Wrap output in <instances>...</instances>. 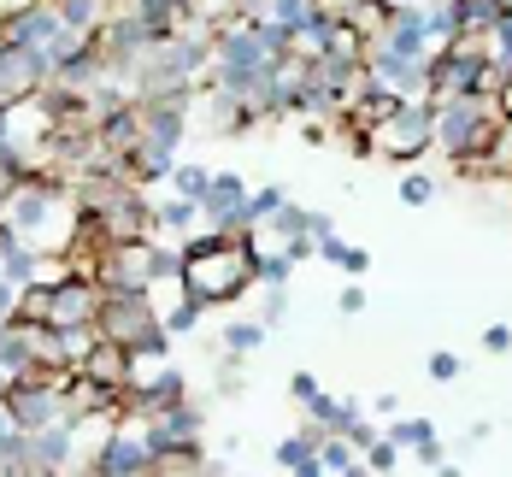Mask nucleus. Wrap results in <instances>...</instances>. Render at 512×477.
Returning <instances> with one entry per match:
<instances>
[{"label":"nucleus","mask_w":512,"mask_h":477,"mask_svg":"<svg viewBox=\"0 0 512 477\" xmlns=\"http://www.w3.org/2000/svg\"><path fill=\"white\" fill-rule=\"evenodd\" d=\"M148 466H154L148 430L130 424V419H112L106 436L83 454V472H95V477H148Z\"/></svg>","instance_id":"4"},{"label":"nucleus","mask_w":512,"mask_h":477,"mask_svg":"<svg viewBox=\"0 0 512 477\" xmlns=\"http://www.w3.org/2000/svg\"><path fill=\"white\" fill-rule=\"evenodd\" d=\"M401 460H407V454H401L389 436H377L371 448H359V472H401Z\"/></svg>","instance_id":"19"},{"label":"nucleus","mask_w":512,"mask_h":477,"mask_svg":"<svg viewBox=\"0 0 512 477\" xmlns=\"http://www.w3.org/2000/svg\"><path fill=\"white\" fill-rule=\"evenodd\" d=\"M265 336H271V330H265L259 318H230V324H224V336H218V348H224V354H236V360H248V354L265 348Z\"/></svg>","instance_id":"13"},{"label":"nucleus","mask_w":512,"mask_h":477,"mask_svg":"<svg viewBox=\"0 0 512 477\" xmlns=\"http://www.w3.org/2000/svg\"><path fill=\"white\" fill-rule=\"evenodd\" d=\"M483 348H489V354H507L512 348V324H489V330H483Z\"/></svg>","instance_id":"25"},{"label":"nucleus","mask_w":512,"mask_h":477,"mask_svg":"<svg viewBox=\"0 0 512 477\" xmlns=\"http://www.w3.org/2000/svg\"><path fill=\"white\" fill-rule=\"evenodd\" d=\"M436 189H442V183H436L418 159L401 165V201H407V207H430V201H436Z\"/></svg>","instance_id":"17"},{"label":"nucleus","mask_w":512,"mask_h":477,"mask_svg":"<svg viewBox=\"0 0 512 477\" xmlns=\"http://www.w3.org/2000/svg\"><path fill=\"white\" fill-rule=\"evenodd\" d=\"M318 472L342 477V472H359V448L336 430H318Z\"/></svg>","instance_id":"14"},{"label":"nucleus","mask_w":512,"mask_h":477,"mask_svg":"<svg viewBox=\"0 0 512 477\" xmlns=\"http://www.w3.org/2000/svg\"><path fill=\"white\" fill-rule=\"evenodd\" d=\"M212 389H218L224 401L248 389V377H242V360H236V354H224V360H218V377H212Z\"/></svg>","instance_id":"20"},{"label":"nucleus","mask_w":512,"mask_h":477,"mask_svg":"<svg viewBox=\"0 0 512 477\" xmlns=\"http://www.w3.org/2000/svg\"><path fill=\"white\" fill-rule=\"evenodd\" d=\"M165 183H171V195H189V201H201L206 183H212V171H206V165H195V159H177Z\"/></svg>","instance_id":"18"},{"label":"nucleus","mask_w":512,"mask_h":477,"mask_svg":"<svg viewBox=\"0 0 512 477\" xmlns=\"http://www.w3.org/2000/svg\"><path fill=\"white\" fill-rule=\"evenodd\" d=\"M148 260H154V236H130V242H106L95 283L101 289H148Z\"/></svg>","instance_id":"5"},{"label":"nucleus","mask_w":512,"mask_h":477,"mask_svg":"<svg viewBox=\"0 0 512 477\" xmlns=\"http://www.w3.org/2000/svg\"><path fill=\"white\" fill-rule=\"evenodd\" d=\"M336 271H348V277H365V271H371V254L348 242V254H342V265H336Z\"/></svg>","instance_id":"24"},{"label":"nucleus","mask_w":512,"mask_h":477,"mask_svg":"<svg viewBox=\"0 0 512 477\" xmlns=\"http://www.w3.org/2000/svg\"><path fill=\"white\" fill-rule=\"evenodd\" d=\"M283 313H289V289L265 283V307H259V324H265V330H277V324H283Z\"/></svg>","instance_id":"21"},{"label":"nucleus","mask_w":512,"mask_h":477,"mask_svg":"<svg viewBox=\"0 0 512 477\" xmlns=\"http://www.w3.org/2000/svg\"><path fill=\"white\" fill-rule=\"evenodd\" d=\"M148 430V448H201V430H206V413L183 395V401H171V407H159L142 419Z\"/></svg>","instance_id":"6"},{"label":"nucleus","mask_w":512,"mask_h":477,"mask_svg":"<svg viewBox=\"0 0 512 477\" xmlns=\"http://www.w3.org/2000/svg\"><path fill=\"white\" fill-rule=\"evenodd\" d=\"M95 324H101V336L124 342L130 354H171V330L159 324L148 289H101Z\"/></svg>","instance_id":"2"},{"label":"nucleus","mask_w":512,"mask_h":477,"mask_svg":"<svg viewBox=\"0 0 512 477\" xmlns=\"http://www.w3.org/2000/svg\"><path fill=\"white\" fill-rule=\"evenodd\" d=\"M48 83V65L36 59V53L24 48V42H12V48H0V106L12 101H30L36 89Z\"/></svg>","instance_id":"7"},{"label":"nucleus","mask_w":512,"mask_h":477,"mask_svg":"<svg viewBox=\"0 0 512 477\" xmlns=\"http://www.w3.org/2000/svg\"><path fill=\"white\" fill-rule=\"evenodd\" d=\"M336 313H342V318H359V313H365V289H359V283H348V289L336 295Z\"/></svg>","instance_id":"23"},{"label":"nucleus","mask_w":512,"mask_h":477,"mask_svg":"<svg viewBox=\"0 0 512 477\" xmlns=\"http://www.w3.org/2000/svg\"><path fill=\"white\" fill-rule=\"evenodd\" d=\"M289 195H283V183H265V189H248V207H242V230H259L271 212L283 207Z\"/></svg>","instance_id":"16"},{"label":"nucleus","mask_w":512,"mask_h":477,"mask_svg":"<svg viewBox=\"0 0 512 477\" xmlns=\"http://www.w3.org/2000/svg\"><path fill=\"white\" fill-rule=\"evenodd\" d=\"M495 124H501V112H495L489 95H448V101H436V154L454 159V171H477Z\"/></svg>","instance_id":"1"},{"label":"nucleus","mask_w":512,"mask_h":477,"mask_svg":"<svg viewBox=\"0 0 512 477\" xmlns=\"http://www.w3.org/2000/svg\"><path fill=\"white\" fill-rule=\"evenodd\" d=\"M289 395H295V401L307 407L312 395H318V377H312V371H295V377H289Z\"/></svg>","instance_id":"26"},{"label":"nucleus","mask_w":512,"mask_h":477,"mask_svg":"<svg viewBox=\"0 0 512 477\" xmlns=\"http://www.w3.org/2000/svg\"><path fill=\"white\" fill-rule=\"evenodd\" d=\"M242 207H248V177L212 171V183H206V195H201V224H230V230H242Z\"/></svg>","instance_id":"8"},{"label":"nucleus","mask_w":512,"mask_h":477,"mask_svg":"<svg viewBox=\"0 0 512 477\" xmlns=\"http://www.w3.org/2000/svg\"><path fill=\"white\" fill-rule=\"evenodd\" d=\"M195 224H201V201H189V195H171V201H159V207H154V230L189 236Z\"/></svg>","instance_id":"15"},{"label":"nucleus","mask_w":512,"mask_h":477,"mask_svg":"<svg viewBox=\"0 0 512 477\" xmlns=\"http://www.w3.org/2000/svg\"><path fill=\"white\" fill-rule=\"evenodd\" d=\"M83 377H101V383H124L130 377V348L124 342H112V336H95V348L77 360Z\"/></svg>","instance_id":"10"},{"label":"nucleus","mask_w":512,"mask_h":477,"mask_svg":"<svg viewBox=\"0 0 512 477\" xmlns=\"http://www.w3.org/2000/svg\"><path fill=\"white\" fill-rule=\"evenodd\" d=\"M271 460H277L283 472H295V477H324L318 472V424H301L295 436H283Z\"/></svg>","instance_id":"9"},{"label":"nucleus","mask_w":512,"mask_h":477,"mask_svg":"<svg viewBox=\"0 0 512 477\" xmlns=\"http://www.w3.org/2000/svg\"><path fill=\"white\" fill-rule=\"evenodd\" d=\"M424 377H430V383H454V377H460V354H448V348H436V354L424 360Z\"/></svg>","instance_id":"22"},{"label":"nucleus","mask_w":512,"mask_h":477,"mask_svg":"<svg viewBox=\"0 0 512 477\" xmlns=\"http://www.w3.org/2000/svg\"><path fill=\"white\" fill-rule=\"evenodd\" d=\"M436 148V101L430 95H407L371 136H365V154L371 159H395V165H412Z\"/></svg>","instance_id":"3"},{"label":"nucleus","mask_w":512,"mask_h":477,"mask_svg":"<svg viewBox=\"0 0 512 477\" xmlns=\"http://www.w3.org/2000/svg\"><path fill=\"white\" fill-rule=\"evenodd\" d=\"M59 6V18L71 24V30H83V36H95L106 18L118 12V0H53Z\"/></svg>","instance_id":"12"},{"label":"nucleus","mask_w":512,"mask_h":477,"mask_svg":"<svg viewBox=\"0 0 512 477\" xmlns=\"http://www.w3.org/2000/svg\"><path fill=\"white\" fill-rule=\"evenodd\" d=\"M359 413H365L359 401H336V395H324V389L307 401V419L318 424V430H336V436H348V424H354Z\"/></svg>","instance_id":"11"}]
</instances>
